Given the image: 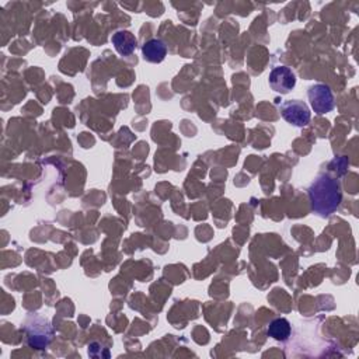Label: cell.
Wrapping results in <instances>:
<instances>
[{
  "label": "cell",
  "instance_id": "7",
  "mask_svg": "<svg viewBox=\"0 0 359 359\" xmlns=\"http://www.w3.org/2000/svg\"><path fill=\"white\" fill-rule=\"evenodd\" d=\"M142 53H143L144 60H147L150 63H160L164 60V57L167 55V46L164 45V42L161 39L153 38L143 43Z\"/></svg>",
  "mask_w": 359,
  "mask_h": 359
},
{
  "label": "cell",
  "instance_id": "3",
  "mask_svg": "<svg viewBox=\"0 0 359 359\" xmlns=\"http://www.w3.org/2000/svg\"><path fill=\"white\" fill-rule=\"evenodd\" d=\"M307 97L313 111L318 115L327 114L334 109V105H335L334 94L327 84L316 83L310 86L307 90Z\"/></svg>",
  "mask_w": 359,
  "mask_h": 359
},
{
  "label": "cell",
  "instance_id": "2",
  "mask_svg": "<svg viewBox=\"0 0 359 359\" xmlns=\"http://www.w3.org/2000/svg\"><path fill=\"white\" fill-rule=\"evenodd\" d=\"M25 337L31 348L45 349L52 341L53 330L46 318L41 316H32L25 324Z\"/></svg>",
  "mask_w": 359,
  "mask_h": 359
},
{
  "label": "cell",
  "instance_id": "5",
  "mask_svg": "<svg viewBox=\"0 0 359 359\" xmlns=\"http://www.w3.org/2000/svg\"><path fill=\"white\" fill-rule=\"evenodd\" d=\"M269 86L275 93L287 94L296 86V76L292 69L286 66H276L269 73Z\"/></svg>",
  "mask_w": 359,
  "mask_h": 359
},
{
  "label": "cell",
  "instance_id": "4",
  "mask_svg": "<svg viewBox=\"0 0 359 359\" xmlns=\"http://www.w3.org/2000/svg\"><path fill=\"white\" fill-rule=\"evenodd\" d=\"M279 111H280L282 118L287 123H290L293 126H299V128L306 126L310 122V118H311V112H310L307 104L300 101V100L285 101L279 107Z\"/></svg>",
  "mask_w": 359,
  "mask_h": 359
},
{
  "label": "cell",
  "instance_id": "8",
  "mask_svg": "<svg viewBox=\"0 0 359 359\" xmlns=\"http://www.w3.org/2000/svg\"><path fill=\"white\" fill-rule=\"evenodd\" d=\"M268 335L276 341H286L290 337L292 332V325L290 323L280 317V318H275L273 321L269 323L268 325Z\"/></svg>",
  "mask_w": 359,
  "mask_h": 359
},
{
  "label": "cell",
  "instance_id": "6",
  "mask_svg": "<svg viewBox=\"0 0 359 359\" xmlns=\"http://www.w3.org/2000/svg\"><path fill=\"white\" fill-rule=\"evenodd\" d=\"M111 42L114 45V48L116 49V52L122 56H128L130 53L135 52L136 46H137V39L136 36L130 32V31H126V29H121V31H116L112 38H111Z\"/></svg>",
  "mask_w": 359,
  "mask_h": 359
},
{
  "label": "cell",
  "instance_id": "1",
  "mask_svg": "<svg viewBox=\"0 0 359 359\" xmlns=\"http://www.w3.org/2000/svg\"><path fill=\"white\" fill-rule=\"evenodd\" d=\"M309 201L311 210L320 217H328L332 215L342 201V192L339 182L328 174H318L309 189Z\"/></svg>",
  "mask_w": 359,
  "mask_h": 359
}]
</instances>
